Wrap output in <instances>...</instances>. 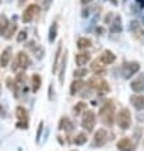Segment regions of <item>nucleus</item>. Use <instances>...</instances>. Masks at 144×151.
<instances>
[{
    "instance_id": "f257e3e1",
    "label": "nucleus",
    "mask_w": 144,
    "mask_h": 151,
    "mask_svg": "<svg viewBox=\"0 0 144 151\" xmlns=\"http://www.w3.org/2000/svg\"><path fill=\"white\" fill-rule=\"evenodd\" d=\"M113 115H115V104H113V101L112 100L105 101V104L100 109V116L102 123L111 127L113 124Z\"/></svg>"
},
{
    "instance_id": "f03ea898",
    "label": "nucleus",
    "mask_w": 144,
    "mask_h": 151,
    "mask_svg": "<svg viewBox=\"0 0 144 151\" xmlns=\"http://www.w3.org/2000/svg\"><path fill=\"white\" fill-rule=\"evenodd\" d=\"M87 85H88L91 88L96 90V91L101 92V93L102 92H108V90H110L108 83L102 77H100V76H94V77L89 78L88 82H87Z\"/></svg>"
},
{
    "instance_id": "7ed1b4c3",
    "label": "nucleus",
    "mask_w": 144,
    "mask_h": 151,
    "mask_svg": "<svg viewBox=\"0 0 144 151\" xmlns=\"http://www.w3.org/2000/svg\"><path fill=\"white\" fill-rule=\"evenodd\" d=\"M116 123L121 129H128L131 124V114L129 109H121L116 116Z\"/></svg>"
},
{
    "instance_id": "20e7f679",
    "label": "nucleus",
    "mask_w": 144,
    "mask_h": 151,
    "mask_svg": "<svg viewBox=\"0 0 144 151\" xmlns=\"http://www.w3.org/2000/svg\"><path fill=\"white\" fill-rule=\"evenodd\" d=\"M139 69H140L139 63L126 62V63L123 64V67H121V74H123V77L125 78V80H129V78H131Z\"/></svg>"
},
{
    "instance_id": "39448f33",
    "label": "nucleus",
    "mask_w": 144,
    "mask_h": 151,
    "mask_svg": "<svg viewBox=\"0 0 144 151\" xmlns=\"http://www.w3.org/2000/svg\"><path fill=\"white\" fill-rule=\"evenodd\" d=\"M94 124H96V114H94L93 110H88L84 113L82 119V126L84 129H87V132H92L94 128Z\"/></svg>"
},
{
    "instance_id": "423d86ee",
    "label": "nucleus",
    "mask_w": 144,
    "mask_h": 151,
    "mask_svg": "<svg viewBox=\"0 0 144 151\" xmlns=\"http://www.w3.org/2000/svg\"><path fill=\"white\" fill-rule=\"evenodd\" d=\"M108 141V133L107 131L101 128L98 129L96 133H94V137H93V142H92V146L93 147H102L105 146Z\"/></svg>"
},
{
    "instance_id": "0eeeda50",
    "label": "nucleus",
    "mask_w": 144,
    "mask_h": 151,
    "mask_svg": "<svg viewBox=\"0 0 144 151\" xmlns=\"http://www.w3.org/2000/svg\"><path fill=\"white\" fill-rule=\"evenodd\" d=\"M29 64V58L28 55L26 54L24 51H19L16 58V62L12 65V69L13 70H17V69H24V68H27Z\"/></svg>"
},
{
    "instance_id": "6e6552de",
    "label": "nucleus",
    "mask_w": 144,
    "mask_h": 151,
    "mask_svg": "<svg viewBox=\"0 0 144 151\" xmlns=\"http://www.w3.org/2000/svg\"><path fill=\"white\" fill-rule=\"evenodd\" d=\"M40 12V6L37 4H29L27 8L24 9L23 14H22V21L24 22V23H29L33 18H35L36 14H38Z\"/></svg>"
},
{
    "instance_id": "1a4fd4ad",
    "label": "nucleus",
    "mask_w": 144,
    "mask_h": 151,
    "mask_svg": "<svg viewBox=\"0 0 144 151\" xmlns=\"http://www.w3.org/2000/svg\"><path fill=\"white\" fill-rule=\"evenodd\" d=\"M116 146L120 151H135V149H136V145L128 137L119 139V142L116 143Z\"/></svg>"
},
{
    "instance_id": "9d476101",
    "label": "nucleus",
    "mask_w": 144,
    "mask_h": 151,
    "mask_svg": "<svg viewBox=\"0 0 144 151\" xmlns=\"http://www.w3.org/2000/svg\"><path fill=\"white\" fill-rule=\"evenodd\" d=\"M131 90L135 92H144V74H139L131 82Z\"/></svg>"
},
{
    "instance_id": "9b49d317",
    "label": "nucleus",
    "mask_w": 144,
    "mask_h": 151,
    "mask_svg": "<svg viewBox=\"0 0 144 151\" xmlns=\"http://www.w3.org/2000/svg\"><path fill=\"white\" fill-rule=\"evenodd\" d=\"M74 124L73 122L68 118V116H63L61 119H60V122H59V129L60 131H65V132H71L74 129Z\"/></svg>"
},
{
    "instance_id": "f8f14e48",
    "label": "nucleus",
    "mask_w": 144,
    "mask_h": 151,
    "mask_svg": "<svg viewBox=\"0 0 144 151\" xmlns=\"http://www.w3.org/2000/svg\"><path fill=\"white\" fill-rule=\"evenodd\" d=\"M10 59H12V47L8 46L6 49L3 50L1 55H0V65H1L3 68H5L9 64Z\"/></svg>"
},
{
    "instance_id": "ddd939ff",
    "label": "nucleus",
    "mask_w": 144,
    "mask_h": 151,
    "mask_svg": "<svg viewBox=\"0 0 144 151\" xmlns=\"http://www.w3.org/2000/svg\"><path fill=\"white\" fill-rule=\"evenodd\" d=\"M115 59H116V55L113 54L112 51H110V50H105L103 52H102V55H101V58H100V60H101V63L103 64H106V65H108V64H112L113 62H115Z\"/></svg>"
},
{
    "instance_id": "4468645a",
    "label": "nucleus",
    "mask_w": 144,
    "mask_h": 151,
    "mask_svg": "<svg viewBox=\"0 0 144 151\" xmlns=\"http://www.w3.org/2000/svg\"><path fill=\"white\" fill-rule=\"evenodd\" d=\"M66 62H68V51H65L63 54L61 58V63H60V70H59V81L60 83H64V74H65V69H66Z\"/></svg>"
},
{
    "instance_id": "2eb2a0df",
    "label": "nucleus",
    "mask_w": 144,
    "mask_h": 151,
    "mask_svg": "<svg viewBox=\"0 0 144 151\" xmlns=\"http://www.w3.org/2000/svg\"><path fill=\"white\" fill-rule=\"evenodd\" d=\"M130 103L133 104L136 110H143L144 109V96L142 95H135L130 97Z\"/></svg>"
},
{
    "instance_id": "dca6fc26",
    "label": "nucleus",
    "mask_w": 144,
    "mask_h": 151,
    "mask_svg": "<svg viewBox=\"0 0 144 151\" xmlns=\"http://www.w3.org/2000/svg\"><path fill=\"white\" fill-rule=\"evenodd\" d=\"M89 60H91V54H88V52H82V54H78L75 56V63H77L78 67L86 65Z\"/></svg>"
},
{
    "instance_id": "f3484780",
    "label": "nucleus",
    "mask_w": 144,
    "mask_h": 151,
    "mask_svg": "<svg viewBox=\"0 0 144 151\" xmlns=\"http://www.w3.org/2000/svg\"><path fill=\"white\" fill-rule=\"evenodd\" d=\"M63 42L60 41L59 45H58V49H56V52H55V58H54V64H52V73H56L58 72V67H59V60H60V56H61V49H63Z\"/></svg>"
},
{
    "instance_id": "a211bd4d",
    "label": "nucleus",
    "mask_w": 144,
    "mask_h": 151,
    "mask_svg": "<svg viewBox=\"0 0 144 151\" xmlns=\"http://www.w3.org/2000/svg\"><path fill=\"white\" fill-rule=\"evenodd\" d=\"M111 32L112 33H119L123 31V24H121V17L120 16H116L113 18L112 23H111Z\"/></svg>"
},
{
    "instance_id": "6ab92c4d",
    "label": "nucleus",
    "mask_w": 144,
    "mask_h": 151,
    "mask_svg": "<svg viewBox=\"0 0 144 151\" xmlns=\"http://www.w3.org/2000/svg\"><path fill=\"white\" fill-rule=\"evenodd\" d=\"M16 116L19 122H28V113L23 106H17L16 108Z\"/></svg>"
},
{
    "instance_id": "aec40b11",
    "label": "nucleus",
    "mask_w": 144,
    "mask_h": 151,
    "mask_svg": "<svg viewBox=\"0 0 144 151\" xmlns=\"http://www.w3.org/2000/svg\"><path fill=\"white\" fill-rule=\"evenodd\" d=\"M91 69H92L97 76H101V74L106 73V68H105V65L101 64V60H94V62L92 63V65H91Z\"/></svg>"
},
{
    "instance_id": "412c9836",
    "label": "nucleus",
    "mask_w": 144,
    "mask_h": 151,
    "mask_svg": "<svg viewBox=\"0 0 144 151\" xmlns=\"http://www.w3.org/2000/svg\"><path fill=\"white\" fill-rule=\"evenodd\" d=\"M17 28H18V24L16 23V22H13V23H9L8 28H6V31L4 33V39L5 40H10V39H12L13 35L17 31Z\"/></svg>"
},
{
    "instance_id": "4be33fe9",
    "label": "nucleus",
    "mask_w": 144,
    "mask_h": 151,
    "mask_svg": "<svg viewBox=\"0 0 144 151\" xmlns=\"http://www.w3.org/2000/svg\"><path fill=\"white\" fill-rule=\"evenodd\" d=\"M83 87H84V82L81 81V80H77V81H74L73 83H71L70 86V95H75V93H78L79 90H82Z\"/></svg>"
},
{
    "instance_id": "5701e85b",
    "label": "nucleus",
    "mask_w": 144,
    "mask_h": 151,
    "mask_svg": "<svg viewBox=\"0 0 144 151\" xmlns=\"http://www.w3.org/2000/svg\"><path fill=\"white\" fill-rule=\"evenodd\" d=\"M41 83H42V80H41V76L40 74H33L32 76V91L37 92L41 87Z\"/></svg>"
},
{
    "instance_id": "b1692460",
    "label": "nucleus",
    "mask_w": 144,
    "mask_h": 151,
    "mask_svg": "<svg viewBox=\"0 0 144 151\" xmlns=\"http://www.w3.org/2000/svg\"><path fill=\"white\" fill-rule=\"evenodd\" d=\"M77 46H78V49H81V50H84V49H88L92 46V42H91V40L87 39V37H81V39L77 41Z\"/></svg>"
},
{
    "instance_id": "393cba45",
    "label": "nucleus",
    "mask_w": 144,
    "mask_h": 151,
    "mask_svg": "<svg viewBox=\"0 0 144 151\" xmlns=\"http://www.w3.org/2000/svg\"><path fill=\"white\" fill-rule=\"evenodd\" d=\"M56 35H58V23L54 22L50 27V31H48V42H54L56 39Z\"/></svg>"
},
{
    "instance_id": "a878e982",
    "label": "nucleus",
    "mask_w": 144,
    "mask_h": 151,
    "mask_svg": "<svg viewBox=\"0 0 144 151\" xmlns=\"http://www.w3.org/2000/svg\"><path fill=\"white\" fill-rule=\"evenodd\" d=\"M8 26H9L8 18H6L5 16H1V17H0V36L5 33L6 28H8Z\"/></svg>"
},
{
    "instance_id": "bb28decb",
    "label": "nucleus",
    "mask_w": 144,
    "mask_h": 151,
    "mask_svg": "<svg viewBox=\"0 0 144 151\" xmlns=\"http://www.w3.org/2000/svg\"><path fill=\"white\" fill-rule=\"evenodd\" d=\"M87 139H88V138H87V134L79 133L77 137L74 138V143H75V145H79V146H81V145H84V143L87 142Z\"/></svg>"
},
{
    "instance_id": "cd10ccee",
    "label": "nucleus",
    "mask_w": 144,
    "mask_h": 151,
    "mask_svg": "<svg viewBox=\"0 0 144 151\" xmlns=\"http://www.w3.org/2000/svg\"><path fill=\"white\" fill-rule=\"evenodd\" d=\"M86 106H87L86 103H82V101H81V103H78V104L74 106V109H73V110H74V114L79 115V114H81V113L86 109Z\"/></svg>"
},
{
    "instance_id": "c85d7f7f",
    "label": "nucleus",
    "mask_w": 144,
    "mask_h": 151,
    "mask_svg": "<svg viewBox=\"0 0 144 151\" xmlns=\"http://www.w3.org/2000/svg\"><path fill=\"white\" fill-rule=\"evenodd\" d=\"M33 54H35V56L37 59H41L43 56V54H45V50H43V47L42 46H38V45H37V46L35 47V50H33Z\"/></svg>"
},
{
    "instance_id": "c756f323",
    "label": "nucleus",
    "mask_w": 144,
    "mask_h": 151,
    "mask_svg": "<svg viewBox=\"0 0 144 151\" xmlns=\"http://www.w3.org/2000/svg\"><path fill=\"white\" fill-rule=\"evenodd\" d=\"M87 73H88V70L86 69V68H79V69H75L74 70V77H77V78H81L83 77V76H86Z\"/></svg>"
},
{
    "instance_id": "7c9ffc66",
    "label": "nucleus",
    "mask_w": 144,
    "mask_h": 151,
    "mask_svg": "<svg viewBox=\"0 0 144 151\" xmlns=\"http://www.w3.org/2000/svg\"><path fill=\"white\" fill-rule=\"evenodd\" d=\"M42 131H43V122H40L38 129H37V134H36V142H40V138H41V134H42Z\"/></svg>"
},
{
    "instance_id": "2f4dec72",
    "label": "nucleus",
    "mask_w": 144,
    "mask_h": 151,
    "mask_svg": "<svg viewBox=\"0 0 144 151\" xmlns=\"http://www.w3.org/2000/svg\"><path fill=\"white\" fill-rule=\"evenodd\" d=\"M27 40V32L26 31H21L19 33H18L17 36V41L18 42H23V41Z\"/></svg>"
},
{
    "instance_id": "473e14b6",
    "label": "nucleus",
    "mask_w": 144,
    "mask_h": 151,
    "mask_svg": "<svg viewBox=\"0 0 144 151\" xmlns=\"http://www.w3.org/2000/svg\"><path fill=\"white\" fill-rule=\"evenodd\" d=\"M16 127L19 128V129H28V122H19V120H18Z\"/></svg>"
},
{
    "instance_id": "72a5a7b5",
    "label": "nucleus",
    "mask_w": 144,
    "mask_h": 151,
    "mask_svg": "<svg viewBox=\"0 0 144 151\" xmlns=\"http://www.w3.org/2000/svg\"><path fill=\"white\" fill-rule=\"evenodd\" d=\"M51 3H52V0H43V1H42V8H43V10H47L48 8H50Z\"/></svg>"
},
{
    "instance_id": "f704fd0d",
    "label": "nucleus",
    "mask_w": 144,
    "mask_h": 151,
    "mask_svg": "<svg viewBox=\"0 0 144 151\" xmlns=\"http://www.w3.org/2000/svg\"><path fill=\"white\" fill-rule=\"evenodd\" d=\"M136 3H138V4L142 6V8H144V0H135Z\"/></svg>"
},
{
    "instance_id": "c9c22d12",
    "label": "nucleus",
    "mask_w": 144,
    "mask_h": 151,
    "mask_svg": "<svg viewBox=\"0 0 144 151\" xmlns=\"http://www.w3.org/2000/svg\"><path fill=\"white\" fill-rule=\"evenodd\" d=\"M81 1H82V4H83V5H88L89 3L92 1V0H81Z\"/></svg>"
},
{
    "instance_id": "e433bc0d",
    "label": "nucleus",
    "mask_w": 144,
    "mask_h": 151,
    "mask_svg": "<svg viewBox=\"0 0 144 151\" xmlns=\"http://www.w3.org/2000/svg\"><path fill=\"white\" fill-rule=\"evenodd\" d=\"M1 110H3V108H1V105H0V113H1Z\"/></svg>"
},
{
    "instance_id": "4c0bfd02",
    "label": "nucleus",
    "mask_w": 144,
    "mask_h": 151,
    "mask_svg": "<svg viewBox=\"0 0 144 151\" xmlns=\"http://www.w3.org/2000/svg\"><path fill=\"white\" fill-rule=\"evenodd\" d=\"M6 1H8V3H12V1H13V0H6Z\"/></svg>"
},
{
    "instance_id": "58836bf2",
    "label": "nucleus",
    "mask_w": 144,
    "mask_h": 151,
    "mask_svg": "<svg viewBox=\"0 0 144 151\" xmlns=\"http://www.w3.org/2000/svg\"><path fill=\"white\" fill-rule=\"evenodd\" d=\"M0 3H1V0H0Z\"/></svg>"
}]
</instances>
